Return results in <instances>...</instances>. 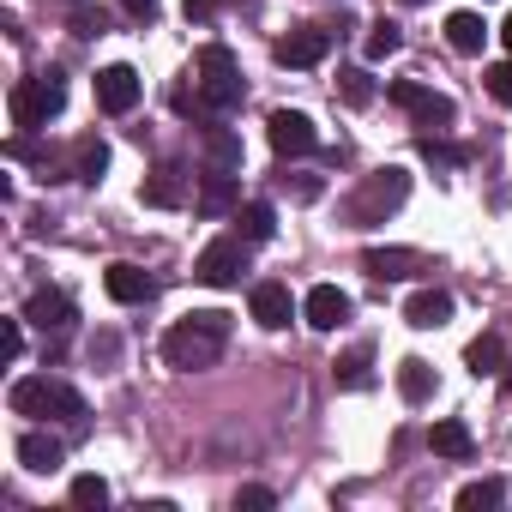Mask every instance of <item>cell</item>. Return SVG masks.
<instances>
[{
    "label": "cell",
    "mask_w": 512,
    "mask_h": 512,
    "mask_svg": "<svg viewBox=\"0 0 512 512\" xmlns=\"http://www.w3.org/2000/svg\"><path fill=\"white\" fill-rule=\"evenodd\" d=\"M193 73H199V103H205L211 115H229V109L241 103V67H235V55H229L223 43H205V49L193 55Z\"/></svg>",
    "instance_id": "3957f363"
},
{
    "label": "cell",
    "mask_w": 512,
    "mask_h": 512,
    "mask_svg": "<svg viewBox=\"0 0 512 512\" xmlns=\"http://www.w3.org/2000/svg\"><path fill=\"white\" fill-rule=\"evenodd\" d=\"M121 7H127L133 19H157V0H121Z\"/></svg>",
    "instance_id": "74e56055"
},
{
    "label": "cell",
    "mask_w": 512,
    "mask_h": 512,
    "mask_svg": "<svg viewBox=\"0 0 512 512\" xmlns=\"http://www.w3.org/2000/svg\"><path fill=\"white\" fill-rule=\"evenodd\" d=\"M7 404H13V416H43V422H85V398H79L67 380H49V374H25V380H13Z\"/></svg>",
    "instance_id": "7a4b0ae2"
},
{
    "label": "cell",
    "mask_w": 512,
    "mask_h": 512,
    "mask_svg": "<svg viewBox=\"0 0 512 512\" xmlns=\"http://www.w3.org/2000/svg\"><path fill=\"white\" fill-rule=\"evenodd\" d=\"M247 308H253V320H260L266 332H284V326H290V284H278V278H266V284H253Z\"/></svg>",
    "instance_id": "7c38bea8"
},
{
    "label": "cell",
    "mask_w": 512,
    "mask_h": 512,
    "mask_svg": "<svg viewBox=\"0 0 512 512\" xmlns=\"http://www.w3.org/2000/svg\"><path fill=\"white\" fill-rule=\"evenodd\" d=\"M223 338H229V314H217V308L187 314V320H175L163 332V362L181 368V374H199V368H211L223 356Z\"/></svg>",
    "instance_id": "6da1fadb"
},
{
    "label": "cell",
    "mask_w": 512,
    "mask_h": 512,
    "mask_svg": "<svg viewBox=\"0 0 512 512\" xmlns=\"http://www.w3.org/2000/svg\"><path fill=\"white\" fill-rule=\"evenodd\" d=\"M404 320H410L416 332H434V326L452 320V296H446V290H416V296L404 302Z\"/></svg>",
    "instance_id": "2e32d148"
},
{
    "label": "cell",
    "mask_w": 512,
    "mask_h": 512,
    "mask_svg": "<svg viewBox=\"0 0 512 512\" xmlns=\"http://www.w3.org/2000/svg\"><path fill=\"white\" fill-rule=\"evenodd\" d=\"M278 67H320L326 55H332V31H320V25H308V31H290L278 49Z\"/></svg>",
    "instance_id": "9c48e42d"
},
{
    "label": "cell",
    "mask_w": 512,
    "mask_h": 512,
    "mask_svg": "<svg viewBox=\"0 0 512 512\" xmlns=\"http://www.w3.org/2000/svg\"><path fill=\"white\" fill-rule=\"evenodd\" d=\"M205 217H223V211H235V175L229 169H217V175H205V187H199V199H193Z\"/></svg>",
    "instance_id": "ffe728a7"
},
{
    "label": "cell",
    "mask_w": 512,
    "mask_h": 512,
    "mask_svg": "<svg viewBox=\"0 0 512 512\" xmlns=\"http://www.w3.org/2000/svg\"><path fill=\"white\" fill-rule=\"evenodd\" d=\"M181 13H187V25H211L217 19V0H187Z\"/></svg>",
    "instance_id": "8d00e7d4"
},
{
    "label": "cell",
    "mask_w": 512,
    "mask_h": 512,
    "mask_svg": "<svg viewBox=\"0 0 512 512\" xmlns=\"http://www.w3.org/2000/svg\"><path fill=\"white\" fill-rule=\"evenodd\" d=\"M392 103H398V109H410V115H416L422 127H434V133L458 121V103H452V97H440V91H428V85H416V79H398V85H392Z\"/></svg>",
    "instance_id": "52a82bcc"
},
{
    "label": "cell",
    "mask_w": 512,
    "mask_h": 512,
    "mask_svg": "<svg viewBox=\"0 0 512 512\" xmlns=\"http://www.w3.org/2000/svg\"><path fill=\"white\" fill-rule=\"evenodd\" d=\"M241 272H247V241H241V235L211 241V247L199 253V266H193V278H199V284H211V290H235V284H241Z\"/></svg>",
    "instance_id": "8992f818"
},
{
    "label": "cell",
    "mask_w": 512,
    "mask_h": 512,
    "mask_svg": "<svg viewBox=\"0 0 512 512\" xmlns=\"http://www.w3.org/2000/svg\"><path fill=\"white\" fill-rule=\"evenodd\" d=\"M272 506H278V494L260 488V482H247V488L235 494V512H272Z\"/></svg>",
    "instance_id": "d6a6232c"
},
{
    "label": "cell",
    "mask_w": 512,
    "mask_h": 512,
    "mask_svg": "<svg viewBox=\"0 0 512 512\" xmlns=\"http://www.w3.org/2000/svg\"><path fill=\"white\" fill-rule=\"evenodd\" d=\"M73 506H85V512H91V506H109V482H103V476H79V482H73Z\"/></svg>",
    "instance_id": "4dcf8cb0"
},
{
    "label": "cell",
    "mask_w": 512,
    "mask_h": 512,
    "mask_svg": "<svg viewBox=\"0 0 512 512\" xmlns=\"http://www.w3.org/2000/svg\"><path fill=\"white\" fill-rule=\"evenodd\" d=\"M398 7H428V0H398Z\"/></svg>",
    "instance_id": "60d3db41"
},
{
    "label": "cell",
    "mask_w": 512,
    "mask_h": 512,
    "mask_svg": "<svg viewBox=\"0 0 512 512\" xmlns=\"http://www.w3.org/2000/svg\"><path fill=\"white\" fill-rule=\"evenodd\" d=\"M464 362H470V374L482 380V374H500V368H506V350H500V338H494V332H482V338L464 350Z\"/></svg>",
    "instance_id": "484cf974"
},
{
    "label": "cell",
    "mask_w": 512,
    "mask_h": 512,
    "mask_svg": "<svg viewBox=\"0 0 512 512\" xmlns=\"http://www.w3.org/2000/svg\"><path fill=\"white\" fill-rule=\"evenodd\" d=\"M145 205H163V211H175L181 199H187V181H181V169H157L151 181H145V193H139Z\"/></svg>",
    "instance_id": "cb8c5ba5"
},
{
    "label": "cell",
    "mask_w": 512,
    "mask_h": 512,
    "mask_svg": "<svg viewBox=\"0 0 512 512\" xmlns=\"http://www.w3.org/2000/svg\"><path fill=\"white\" fill-rule=\"evenodd\" d=\"M362 49H368V61H386V55H398V49H404V37H398V25H386V19H380V25L368 31V43H362Z\"/></svg>",
    "instance_id": "f546056e"
},
{
    "label": "cell",
    "mask_w": 512,
    "mask_h": 512,
    "mask_svg": "<svg viewBox=\"0 0 512 512\" xmlns=\"http://www.w3.org/2000/svg\"><path fill=\"white\" fill-rule=\"evenodd\" d=\"M139 91H145V85H139L133 67H103V73H97V103H103L109 115H127V109L139 103Z\"/></svg>",
    "instance_id": "4fadbf2b"
},
{
    "label": "cell",
    "mask_w": 512,
    "mask_h": 512,
    "mask_svg": "<svg viewBox=\"0 0 512 512\" xmlns=\"http://www.w3.org/2000/svg\"><path fill=\"white\" fill-rule=\"evenodd\" d=\"M398 392H404V404H428V398H434V368H428L422 356L398 362Z\"/></svg>",
    "instance_id": "7402d4cb"
},
{
    "label": "cell",
    "mask_w": 512,
    "mask_h": 512,
    "mask_svg": "<svg viewBox=\"0 0 512 512\" xmlns=\"http://www.w3.org/2000/svg\"><path fill=\"white\" fill-rule=\"evenodd\" d=\"M404 199H410V175H404V169H380V175L362 181V193L344 205V217H350V223H386Z\"/></svg>",
    "instance_id": "5b68a950"
},
{
    "label": "cell",
    "mask_w": 512,
    "mask_h": 512,
    "mask_svg": "<svg viewBox=\"0 0 512 512\" xmlns=\"http://www.w3.org/2000/svg\"><path fill=\"white\" fill-rule=\"evenodd\" d=\"M25 320L43 326V332H67V326H73V302H67L61 290H37V296L25 302Z\"/></svg>",
    "instance_id": "9a60e30c"
},
{
    "label": "cell",
    "mask_w": 512,
    "mask_h": 512,
    "mask_svg": "<svg viewBox=\"0 0 512 512\" xmlns=\"http://www.w3.org/2000/svg\"><path fill=\"white\" fill-rule=\"evenodd\" d=\"M0 356H7V362L25 356V332H19V320H0Z\"/></svg>",
    "instance_id": "836d02e7"
},
{
    "label": "cell",
    "mask_w": 512,
    "mask_h": 512,
    "mask_svg": "<svg viewBox=\"0 0 512 512\" xmlns=\"http://www.w3.org/2000/svg\"><path fill=\"white\" fill-rule=\"evenodd\" d=\"M73 31H79V37H103V31H109V19H103L97 7H79V13H73Z\"/></svg>",
    "instance_id": "e575fe53"
},
{
    "label": "cell",
    "mask_w": 512,
    "mask_h": 512,
    "mask_svg": "<svg viewBox=\"0 0 512 512\" xmlns=\"http://www.w3.org/2000/svg\"><path fill=\"white\" fill-rule=\"evenodd\" d=\"M428 446H434L440 458H458V464H464V458L476 452V440H470V428H464L458 416H446V422H434V428H428Z\"/></svg>",
    "instance_id": "ac0fdd59"
},
{
    "label": "cell",
    "mask_w": 512,
    "mask_h": 512,
    "mask_svg": "<svg viewBox=\"0 0 512 512\" xmlns=\"http://www.w3.org/2000/svg\"><path fill=\"white\" fill-rule=\"evenodd\" d=\"M500 43H506V49H512V13H506V25H500Z\"/></svg>",
    "instance_id": "f35d334b"
},
{
    "label": "cell",
    "mask_w": 512,
    "mask_h": 512,
    "mask_svg": "<svg viewBox=\"0 0 512 512\" xmlns=\"http://www.w3.org/2000/svg\"><path fill=\"white\" fill-rule=\"evenodd\" d=\"M446 43H452L458 55H482V43H488L482 13H452V19H446Z\"/></svg>",
    "instance_id": "d6986e66"
},
{
    "label": "cell",
    "mask_w": 512,
    "mask_h": 512,
    "mask_svg": "<svg viewBox=\"0 0 512 512\" xmlns=\"http://www.w3.org/2000/svg\"><path fill=\"white\" fill-rule=\"evenodd\" d=\"M302 314H308V326H314V332H338V326L350 320V296H344L338 284H314V290H308V302H302Z\"/></svg>",
    "instance_id": "8fae6325"
},
{
    "label": "cell",
    "mask_w": 512,
    "mask_h": 512,
    "mask_svg": "<svg viewBox=\"0 0 512 512\" xmlns=\"http://www.w3.org/2000/svg\"><path fill=\"white\" fill-rule=\"evenodd\" d=\"M338 91H344L350 109H368V103H374V79H368L362 67H344V73H338Z\"/></svg>",
    "instance_id": "f1b7e54d"
},
{
    "label": "cell",
    "mask_w": 512,
    "mask_h": 512,
    "mask_svg": "<svg viewBox=\"0 0 512 512\" xmlns=\"http://www.w3.org/2000/svg\"><path fill=\"white\" fill-rule=\"evenodd\" d=\"M103 290H109L121 308H133V302H151V290H157V284H151L139 266H127V260H121V266H109V272H103Z\"/></svg>",
    "instance_id": "5bb4252c"
},
{
    "label": "cell",
    "mask_w": 512,
    "mask_h": 512,
    "mask_svg": "<svg viewBox=\"0 0 512 512\" xmlns=\"http://www.w3.org/2000/svg\"><path fill=\"white\" fill-rule=\"evenodd\" d=\"M103 169H109V145H103V139H79V151H73V175H79L85 187H97Z\"/></svg>",
    "instance_id": "d4e9b609"
},
{
    "label": "cell",
    "mask_w": 512,
    "mask_h": 512,
    "mask_svg": "<svg viewBox=\"0 0 512 512\" xmlns=\"http://www.w3.org/2000/svg\"><path fill=\"white\" fill-rule=\"evenodd\" d=\"M422 157H428V163H446V169H458V163H464V151H452V145H434V139H422Z\"/></svg>",
    "instance_id": "d590c367"
},
{
    "label": "cell",
    "mask_w": 512,
    "mask_h": 512,
    "mask_svg": "<svg viewBox=\"0 0 512 512\" xmlns=\"http://www.w3.org/2000/svg\"><path fill=\"white\" fill-rule=\"evenodd\" d=\"M205 151H211L217 169H241V139H235L229 127H211V133H205Z\"/></svg>",
    "instance_id": "83f0119b"
},
{
    "label": "cell",
    "mask_w": 512,
    "mask_h": 512,
    "mask_svg": "<svg viewBox=\"0 0 512 512\" xmlns=\"http://www.w3.org/2000/svg\"><path fill=\"white\" fill-rule=\"evenodd\" d=\"M7 103H13V127H19V133H37V127H49V121L67 109V79H61V73L19 79Z\"/></svg>",
    "instance_id": "277c9868"
},
{
    "label": "cell",
    "mask_w": 512,
    "mask_h": 512,
    "mask_svg": "<svg viewBox=\"0 0 512 512\" xmlns=\"http://www.w3.org/2000/svg\"><path fill=\"white\" fill-rule=\"evenodd\" d=\"M506 500V488L494 482V476H482V482H464L458 488V512H482V506H500Z\"/></svg>",
    "instance_id": "4316f807"
},
{
    "label": "cell",
    "mask_w": 512,
    "mask_h": 512,
    "mask_svg": "<svg viewBox=\"0 0 512 512\" xmlns=\"http://www.w3.org/2000/svg\"><path fill=\"white\" fill-rule=\"evenodd\" d=\"M362 272L380 278V284H398V278L434 272V260H428V253H416V247H368V253H362Z\"/></svg>",
    "instance_id": "ba28073f"
},
{
    "label": "cell",
    "mask_w": 512,
    "mask_h": 512,
    "mask_svg": "<svg viewBox=\"0 0 512 512\" xmlns=\"http://www.w3.org/2000/svg\"><path fill=\"white\" fill-rule=\"evenodd\" d=\"M19 464L37 470V476H55V470L67 464V446H61L55 434H25V440H19Z\"/></svg>",
    "instance_id": "e0dca14e"
},
{
    "label": "cell",
    "mask_w": 512,
    "mask_h": 512,
    "mask_svg": "<svg viewBox=\"0 0 512 512\" xmlns=\"http://www.w3.org/2000/svg\"><path fill=\"white\" fill-rule=\"evenodd\" d=\"M332 374H338V386H344V392H368V386H374V356H368V344H356L350 356H338V368H332Z\"/></svg>",
    "instance_id": "44dd1931"
},
{
    "label": "cell",
    "mask_w": 512,
    "mask_h": 512,
    "mask_svg": "<svg viewBox=\"0 0 512 512\" xmlns=\"http://www.w3.org/2000/svg\"><path fill=\"white\" fill-rule=\"evenodd\" d=\"M314 145H320V133H314L308 115H296V109H278V115H272V151H278V157H302V151H314Z\"/></svg>",
    "instance_id": "30bf717a"
},
{
    "label": "cell",
    "mask_w": 512,
    "mask_h": 512,
    "mask_svg": "<svg viewBox=\"0 0 512 512\" xmlns=\"http://www.w3.org/2000/svg\"><path fill=\"white\" fill-rule=\"evenodd\" d=\"M500 380H506V392H512V356H506V368H500Z\"/></svg>",
    "instance_id": "ab89813d"
},
{
    "label": "cell",
    "mask_w": 512,
    "mask_h": 512,
    "mask_svg": "<svg viewBox=\"0 0 512 512\" xmlns=\"http://www.w3.org/2000/svg\"><path fill=\"white\" fill-rule=\"evenodd\" d=\"M482 85H488V97H494V103H506V109H512V61L488 67V73H482Z\"/></svg>",
    "instance_id": "1f68e13d"
},
{
    "label": "cell",
    "mask_w": 512,
    "mask_h": 512,
    "mask_svg": "<svg viewBox=\"0 0 512 512\" xmlns=\"http://www.w3.org/2000/svg\"><path fill=\"white\" fill-rule=\"evenodd\" d=\"M235 223H241V241H272V235H278V211H272L266 199L241 205V211H235Z\"/></svg>",
    "instance_id": "603a6c76"
}]
</instances>
